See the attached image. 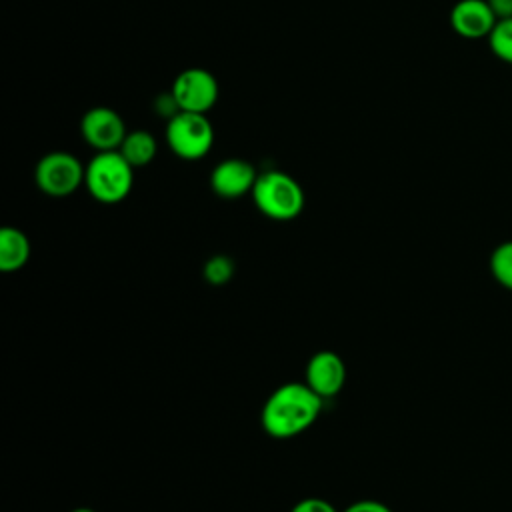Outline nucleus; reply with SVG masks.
I'll list each match as a JSON object with an SVG mask.
<instances>
[{
	"label": "nucleus",
	"mask_w": 512,
	"mask_h": 512,
	"mask_svg": "<svg viewBox=\"0 0 512 512\" xmlns=\"http://www.w3.org/2000/svg\"><path fill=\"white\" fill-rule=\"evenodd\" d=\"M324 400L306 382L278 386L262 406V428L272 438H294L320 416Z\"/></svg>",
	"instance_id": "1"
},
{
	"label": "nucleus",
	"mask_w": 512,
	"mask_h": 512,
	"mask_svg": "<svg viewBox=\"0 0 512 512\" xmlns=\"http://www.w3.org/2000/svg\"><path fill=\"white\" fill-rule=\"evenodd\" d=\"M134 184V166L118 152H96L86 164L84 186L102 204L122 202Z\"/></svg>",
	"instance_id": "2"
},
{
	"label": "nucleus",
	"mask_w": 512,
	"mask_h": 512,
	"mask_svg": "<svg viewBox=\"0 0 512 512\" xmlns=\"http://www.w3.org/2000/svg\"><path fill=\"white\" fill-rule=\"evenodd\" d=\"M252 200L256 208L270 220L286 222L300 216L304 210V190L286 172L268 170L258 174L252 188Z\"/></svg>",
	"instance_id": "3"
},
{
	"label": "nucleus",
	"mask_w": 512,
	"mask_h": 512,
	"mask_svg": "<svg viewBox=\"0 0 512 512\" xmlns=\"http://www.w3.org/2000/svg\"><path fill=\"white\" fill-rule=\"evenodd\" d=\"M166 144L182 160L206 156L214 144V128L206 114L178 112L168 120Z\"/></svg>",
	"instance_id": "4"
},
{
	"label": "nucleus",
	"mask_w": 512,
	"mask_h": 512,
	"mask_svg": "<svg viewBox=\"0 0 512 512\" xmlns=\"http://www.w3.org/2000/svg\"><path fill=\"white\" fill-rule=\"evenodd\" d=\"M86 166L70 152H50L42 156L34 170L36 186L52 198L70 196L84 184Z\"/></svg>",
	"instance_id": "5"
},
{
	"label": "nucleus",
	"mask_w": 512,
	"mask_h": 512,
	"mask_svg": "<svg viewBox=\"0 0 512 512\" xmlns=\"http://www.w3.org/2000/svg\"><path fill=\"white\" fill-rule=\"evenodd\" d=\"M170 92L182 112L206 114L218 100V82L204 68H188L176 76Z\"/></svg>",
	"instance_id": "6"
},
{
	"label": "nucleus",
	"mask_w": 512,
	"mask_h": 512,
	"mask_svg": "<svg viewBox=\"0 0 512 512\" xmlns=\"http://www.w3.org/2000/svg\"><path fill=\"white\" fill-rule=\"evenodd\" d=\"M80 132L96 152L118 150L128 134L120 114L108 106L90 108L80 120Z\"/></svg>",
	"instance_id": "7"
},
{
	"label": "nucleus",
	"mask_w": 512,
	"mask_h": 512,
	"mask_svg": "<svg viewBox=\"0 0 512 512\" xmlns=\"http://www.w3.org/2000/svg\"><path fill=\"white\" fill-rule=\"evenodd\" d=\"M304 382L322 398H334L346 382V366L340 354L334 350H320L310 356L306 370H304Z\"/></svg>",
	"instance_id": "8"
},
{
	"label": "nucleus",
	"mask_w": 512,
	"mask_h": 512,
	"mask_svg": "<svg viewBox=\"0 0 512 512\" xmlns=\"http://www.w3.org/2000/svg\"><path fill=\"white\" fill-rule=\"evenodd\" d=\"M256 178L258 172L248 160L228 158L214 166L210 174V188L216 196L224 200H234L252 192Z\"/></svg>",
	"instance_id": "9"
},
{
	"label": "nucleus",
	"mask_w": 512,
	"mask_h": 512,
	"mask_svg": "<svg viewBox=\"0 0 512 512\" xmlns=\"http://www.w3.org/2000/svg\"><path fill=\"white\" fill-rule=\"evenodd\" d=\"M496 22L498 20L486 0H458L450 10L452 30L466 40L488 38Z\"/></svg>",
	"instance_id": "10"
},
{
	"label": "nucleus",
	"mask_w": 512,
	"mask_h": 512,
	"mask_svg": "<svg viewBox=\"0 0 512 512\" xmlns=\"http://www.w3.org/2000/svg\"><path fill=\"white\" fill-rule=\"evenodd\" d=\"M30 258V240L28 236L14 228L6 226L0 230V270L2 272H18L26 266Z\"/></svg>",
	"instance_id": "11"
},
{
	"label": "nucleus",
	"mask_w": 512,
	"mask_h": 512,
	"mask_svg": "<svg viewBox=\"0 0 512 512\" xmlns=\"http://www.w3.org/2000/svg\"><path fill=\"white\" fill-rule=\"evenodd\" d=\"M158 144L156 138L146 132V130H132L126 134V138L122 140L118 152L134 166V168H142L148 166L154 156H156Z\"/></svg>",
	"instance_id": "12"
},
{
	"label": "nucleus",
	"mask_w": 512,
	"mask_h": 512,
	"mask_svg": "<svg viewBox=\"0 0 512 512\" xmlns=\"http://www.w3.org/2000/svg\"><path fill=\"white\" fill-rule=\"evenodd\" d=\"M490 272L500 286L512 290V240H506L492 250Z\"/></svg>",
	"instance_id": "13"
},
{
	"label": "nucleus",
	"mask_w": 512,
	"mask_h": 512,
	"mask_svg": "<svg viewBox=\"0 0 512 512\" xmlns=\"http://www.w3.org/2000/svg\"><path fill=\"white\" fill-rule=\"evenodd\" d=\"M486 40H488L490 52L504 64L512 66V18L498 20Z\"/></svg>",
	"instance_id": "14"
},
{
	"label": "nucleus",
	"mask_w": 512,
	"mask_h": 512,
	"mask_svg": "<svg viewBox=\"0 0 512 512\" xmlns=\"http://www.w3.org/2000/svg\"><path fill=\"white\" fill-rule=\"evenodd\" d=\"M234 272H236L234 260L230 256H226V254H214L202 266V276L212 286L228 284L232 280Z\"/></svg>",
	"instance_id": "15"
},
{
	"label": "nucleus",
	"mask_w": 512,
	"mask_h": 512,
	"mask_svg": "<svg viewBox=\"0 0 512 512\" xmlns=\"http://www.w3.org/2000/svg\"><path fill=\"white\" fill-rule=\"evenodd\" d=\"M290 512H338L336 506L324 498H316V496H310V498H302L298 500Z\"/></svg>",
	"instance_id": "16"
},
{
	"label": "nucleus",
	"mask_w": 512,
	"mask_h": 512,
	"mask_svg": "<svg viewBox=\"0 0 512 512\" xmlns=\"http://www.w3.org/2000/svg\"><path fill=\"white\" fill-rule=\"evenodd\" d=\"M154 110H156V114H158V116H164V118H168V120H170V118H174L178 112H182L172 92L158 94V96H156V100H154Z\"/></svg>",
	"instance_id": "17"
},
{
	"label": "nucleus",
	"mask_w": 512,
	"mask_h": 512,
	"mask_svg": "<svg viewBox=\"0 0 512 512\" xmlns=\"http://www.w3.org/2000/svg\"><path fill=\"white\" fill-rule=\"evenodd\" d=\"M342 512H392V508L378 500H358L346 506Z\"/></svg>",
	"instance_id": "18"
},
{
	"label": "nucleus",
	"mask_w": 512,
	"mask_h": 512,
	"mask_svg": "<svg viewBox=\"0 0 512 512\" xmlns=\"http://www.w3.org/2000/svg\"><path fill=\"white\" fill-rule=\"evenodd\" d=\"M486 2L492 8L496 20L512 18V0H486Z\"/></svg>",
	"instance_id": "19"
},
{
	"label": "nucleus",
	"mask_w": 512,
	"mask_h": 512,
	"mask_svg": "<svg viewBox=\"0 0 512 512\" xmlns=\"http://www.w3.org/2000/svg\"><path fill=\"white\" fill-rule=\"evenodd\" d=\"M70 512H96V510H92V508H88V506H78V508H74V510H70Z\"/></svg>",
	"instance_id": "20"
}]
</instances>
